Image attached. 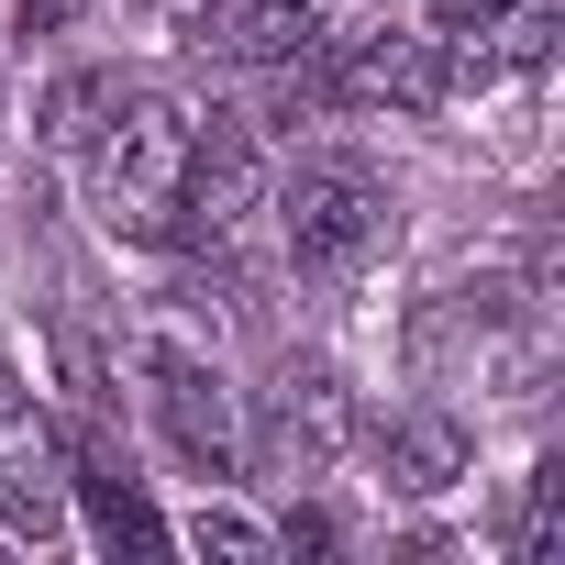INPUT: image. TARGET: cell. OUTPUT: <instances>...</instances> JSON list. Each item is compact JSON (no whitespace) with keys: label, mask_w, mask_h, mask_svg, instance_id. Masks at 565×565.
I'll return each mask as SVG.
<instances>
[{"label":"cell","mask_w":565,"mask_h":565,"mask_svg":"<svg viewBox=\"0 0 565 565\" xmlns=\"http://www.w3.org/2000/svg\"><path fill=\"white\" fill-rule=\"evenodd\" d=\"M189 111L167 100V89H111V111H100V134L78 145L89 156V200H100V222L111 233H134V244H178V178H189Z\"/></svg>","instance_id":"obj_1"},{"label":"cell","mask_w":565,"mask_h":565,"mask_svg":"<svg viewBox=\"0 0 565 565\" xmlns=\"http://www.w3.org/2000/svg\"><path fill=\"white\" fill-rule=\"evenodd\" d=\"M277 233H289V266L300 277H355L388 233V200L355 156H311L289 167V189H277Z\"/></svg>","instance_id":"obj_2"},{"label":"cell","mask_w":565,"mask_h":565,"mask_svg":"<svg viewBox=\"0 0 565 565\" xmlns=\"http://www.w3.org/2000/svg\"><path fill=\"white\" fill-rule=\"evenodd\" d=\"M344 377L333 366H289L266 388V422H255V477H277V488H311V477H333L344 466Z\"/></svg>","instance_id":"obj_3"},{"label":"cell","mask_w":565,"mask_h":565,"mask_svg":"<svg viewBox=\"0 0 565 565\" xmlns=\"http://www.w3.org/2000/svg\"><path fill=\"white\" fill-rule=\"evenodd\" d=\"M333 23V0H189V56H222V67H300Z\"/></svg>","instance_id":"obj_4"},{"label":"cell","mask_w":565,"mask_h":565,"mask_svg":"<svg viewBox=\"0 0 565 565\" xmlns=\"http://www.w3.org/2000/svg\"><path fill=\"white\" fill-rule=\"evenodd\" d=\"M145 388H156V422H167V444H178V466H189V477H233V466H244L233 399H222V377H211L200 355L156 344V355H145Z\"/></svg>","instance_id":"obj_5"},{"label":"cell","mask_w":565,"mask_h":565,"mask_svg":"<svg viewBox=\"0 0 565 565\" xmlns=\"http://www.w3.org/2000/svg\"><path fill=\"white\" fill-rule=\"evenodd\" d=\"M333 100H355V111H444V89H455V56L433 45V34H388V45H366V56H344L333 78H322Z\"/></svg>","instance_id":"obj_6"},{"label":"cell","mask_w":565,"mask_h":565,"mask_svg":"<svg viewBox=\"0 0 565 565\" xmlns=\"http://www.w3.org/2000/svg\"><path fill=\"white\" fill-rule=\"evenodd\" d=\"M244 211H255V145H244V122H200L189 178H178V244H222Z\"/></svg>","instance_id":"obj_7"},{"label":"cell","mask_w":565,"mask_h":565,"mask_svg":"<svg viewBox=\"0 0 565 565\" xmlns=\"http://www.w3.org/2000/svg\"><path fill=\"white\" fill-rule=\"evenodd\" d=\"M78 499H89V532H100V554H167L178 532L156 521V499H145V477L100 444V433H78Z\"/></svg>","instance_id":"obj_8"},{"label":"cell","mask_w":565,"mask_h":565,"mask_svg":"<svg viewBox=\"0 0 565 565\" xmlns=\"http://www.w3.org/2000/svg\"><path fill=\"white\" fill-rule=\"evenodd\" d=\"M377 455H388V488H399V499H444V488L466 477V455H477V444H466V422H455V411H399Z\"/></svg>","instance_id":"obj_9"},{"label":"cell","mask_w":565,"mask_h":565,"mask_svg":"<svg viewBox=\"0 0 565 565\" xmlns=\"http://www.w3.org/2000/svg\"><path fill=\"white\" fill-rule=\"evenodd\" d=\"M0 521H12L23 543H67V488H56V455L34 444H12V455H0Z\"/></svg>","instance_id":"obj_10"},{"label":"cell","mask_w":565,"mask_h":565,"mask_svg":"<svg viewBox=\"0 0 565 565\" xmlns=\"http://www.w3.org/2000/svg\"><path fill=\"white\" fill-rule=\"evenodd\" d=\"M111 89H122V78H100V67H78V78H56V89H45V145H56V156H78V145L100 134V111H111Z\"/></svg>","instance_id":"obj_11"},{"label":"cell","mask_w":565,"mask_h":565,"mask_svg":"<svg viewBox=\"0 0 565 565\" xmlns=\"http://www.w3.org/2000/svg\"><path fill=\"white\" fill-rule=\"evenodd\" d=\"M510 554H521V565H554V554H565V455H543V466H532V499H521Z\"/></svg>","instance_id":"obj_12"},{"label":"cell","mask_w":565,"mask_h":565,"mask_svg":"<svg viewBox=\"0 0 565 565\" xmlns=\"http://www.w3.org/2000/svg\"><path fill=\"white\" fill-rule=\"evenodd\" d=\"M189 543H200V554H222V565H255V554H266V532H255L244 510H200V521H189Z\"/></svg>","instance_id":"obj_13"},{"label":"cell","mask_w":565,"mask_h":565,"mask_svg":"<svg viewBox=\"0 0 565 565\" xmlns=\"http://www.w3.org/2000/svg\"><path fill=\"white\" fill-rule=\"evenodd\" d=\"M488 56H499V67H543V56H554V12H510Z\"/></svg>","instance_id":"obj_14"},{"label":"cell","mask_w":565,"mask_h":565,"mask_svg":"<svg viewBox=\"0 0 565 565\" xmlns=\"http://www.w3.org/2000/svg\"><path fill=\"white\" fill-rule=\"evenodd\" d=\"M277 543H289V554H333V521H322V510H289V532H277Z\"/></svg>","instance_id":"obj_15"},{"label":"cell","mask_w":565,"mask_h":565,"mask_svg":"<svg viewBox=\"0 0 565 565\" xmlns=\"http://www.w3.org/2000/svg\"><path fill=\"white\" fill-rule=\"evenodd\" d=\"M433 12H444V34H488V23H499V0H433Z\"/></svg>","instance_id":"obj_16"},{"label":"cell","mask_w":565,"mask_h":565,"mask_svg":"<svg viewBox=\"0 0 565 565\" xmlns=\"http://www.w3.org/2000/svg\"><path fill=\"white\" fill-rule=\"evenodd\" d=\"M0 433H23V377L0 366Z\"/></svg>","instance_id":"obj_17"},{"label":"cell","mask_w":565,"mask_h":565,"mask_svg":"<svg viewBox=\"0 0 565 565\" xmlns=\"http://www.w3.org/2000/svg\"><path fill=\"white\" fill-rule=\"evenodd\" d=\"M34 23H67V0H23V34H34Z\"/></svg>","instance_id":"obj_18"}]
</instances>
